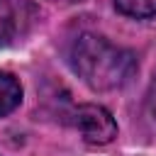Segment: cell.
Segmentation results:
<instances>
[{
	"label": "cell",
	"instance_id": "277c9868",
	"mask_svg": "<svg viewBox=\"0 0 156 156\" xmlns=\"http://www.w3.org/2000/svg\"><path fill=\"white\" fill-rule=\"evenodd\" d=\"M20 102H22V83L17 80V76L0 71V117L15 112Z\"/></svg>",
	"mask_w": 156,
	"mask_h": 156
},
{
	"label": "cell",
	"instance_id": "5b68a950",
	"mask_svg": "<svg viewBox=\"0 0 156 156\" xmlns=\"http://www.w3.org/2000/svg\"><path fill=\"white\" fill-rule=\"evenodd\" d=\"M115 7L134 20H149L156 17V0H115Z\"/></svg>",
	"mask_w": 156,
	"mask_h": 156
},
{
	"label": "cell",
	"instance_id": "7a4b0ae2",
	"mask_svg": "<svg viewBox=\"0 0 156 156\" xmlns=\"http://www.w3.org/2000/svg\"><path fill=\"white\" fill-rule=\"evenodd\" d=\"M73 124L90 146H105L117 136V122L102 105H78L73 112Z\"/></svg>",
	"mask_w": 156,
	"mask_h": 156
},
{
	"label": "cell",
	"instance_id": "8992f818",
	"mask_svg": "<svg viewBox=\"0 0 156 156\" xmlns=\"http://www.w3.org/2000/svg\"><path fill=\"white\" fill-rule=\"evenodd\" d=\"M149 110H151V115H154V119H156V80H154L151 88H149Z\"/></svg>",
	"mask_w": 156,
	"mask_h": 156
},
{
	"label": "cell",
	"instance_id": "6da1fadb",
	"mask_svg": "<svg viewBox=\"0 0 156 156\" xmlns=\"http://www.w3.org/2000/svg\"><path fill=\"white\" fill-rule=\"evenodd\" d=\"M68 61L73 73L98 93L119 90L136 73V56L129 49L117 46L93 32H83L76 37Z\"/></svg>",
	"mask_w": 156,
	"mask_h": 156
},
{
	"label": "cell",
	"instance_id": "3957f363",
	"mask_svg": "<svg viewBox=\"0 0 156 156\" xmlns=\"http://www.w3.org/2000/svg\"><path fill=\"white\" fill-rule=\"evenodd\" d=\"M22 24V2L20 0H0V44H10L17 39Z\"/></svg>",
	"mask_w": 156,
	"mask_h": 156
}]
</instances>
